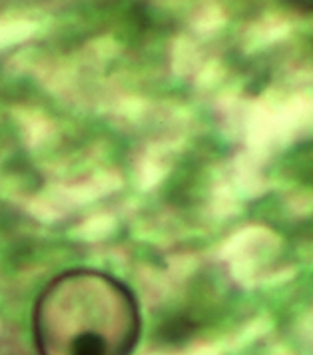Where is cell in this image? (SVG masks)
<instances>
[{"label": "cell", "mask_w": 313, "mask_h": 355, "mask_svg": "<svg viewBox=\"0 0 313 355\" xmlns=\"http://www.w3.org/2000/svg\"><path fill=\"white\" fill-rule=\"evenodd\" d=\"M140 331V307L130 288L98 270L56 275L34 304L38 355H132Z\"/></svg>", "instance_id": "6da1fadb"}, {"label": "cell", "mask_w": 313, "mask_h": 355, "mask_svg": "<svg viewBox=\"0 0 313 355\" xmlns=\"http://www.w3.org/2000/svg\"><path fill=\"white\" fill-rule=\"evenodd\" d=\"M0 355H17L12 343H8L4 338H0Z\"/></svg>", "instance_id": "7a4b0ae2"}, {"label": "cell", "mask_w": 313, "mask_h": 355, "mask_svg": "<svg viewBox=\"0 0 313 355\" xmlns=\"http://www.w3.org/2000/svg\"><path fill=\"white\" fill-rule=\"evenodd\" d=\"M297 6H301V8H305V10H313V2H294Z\"/></svg>", "instance_id": "3957f363"}]
</instances>
